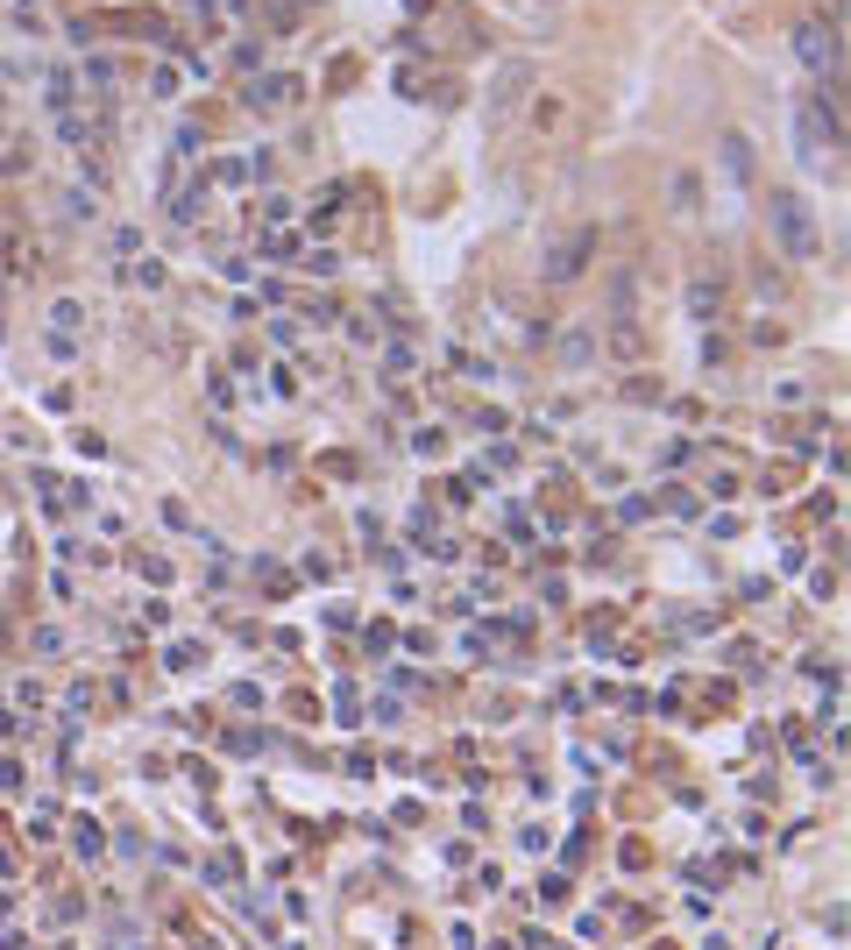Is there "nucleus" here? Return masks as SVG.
<instances>
[{"instance_id":"obj_1","label":"nucleus","mask_w":851,"mask_h":950,"mask_svg":"<svg viewBox=\"0 0 851 950\" xmlns=\"http://www.w3.org/2000/svg\"><path fill=\"white\" fill-rule=\"evenodd\" d=\"M766 227H773V249H781V256H795V263L823 256V220H816V206L802 192L766 185Z\"/></svg>"},{"instance_id":"obj_2","label":"nucleus","mask_w":851,"mask_h":950,"mask_svg":"<svg viewBox=\"0 0 851 950\" xmlns=\"http://www.w3.org/2000/svg\"><path fill=\"white\" fill-rule=\"evenodd\" d=\"M795 149H802V164H837V149H844V121H837V107H823V100H795Z\"/></svg>"},{"instance_id":"obj_3","label":"nucleus","mask_w":851,"mask_h":950,"mask_svg":"<svg viewBox=\"0 0 851 950\" xmlns=\"http://www.w3.org/2000/svg\"><path fill=\"white\" fill-rule=\"evenodd\" d=\"M795 57L816 71V78H844V36H837V8L830 15H809L795 29Z\"/></svg>"},{"instance_id":"obj_4","label":"nucleus","mask_w":851,"mask_h":950,"mask_svg":"<svg viewBox=\"0 0 851 950\" xmlns=\"http://www.w3.org/2000/svg\"><path fill=\"white\" fill-rule=\"evenodd\" d=\"M525 93H532V64L525 57H511L504 71H497V86H490V107H483V128L490 135H504V121L525 107Z\"/></svg>"},{"instance_id":"obj_5","label":"nucleus","mask_w":851,"mask_h":950,"mask_svg":"<svg viewBox=\"0 0 851 950\" xmlns=\"http://www.w3.org/2000/svg\"><path fill=\"white\" fill-rule=\"evenodd\" d=\"M589 249H596V227H575V234H561V242H554V256H547V277H554V284L582 277V270H589Z\"/></svg>"},{"instance_id":"obj_6","label":"nucleus","mask_w":851,"mask_h":950,"mask_svg":"<svg viewBox=\"0 0 851 950\" xmlns=\"http://www.w3.org/2000/svg\"><path fill=\"white\" fill-rule=\"evenodd\" d=\"M610 355H617V362H646V334H639L632 320H617V327H610Z\"/></svg>"},{"instance_id":"obj_7","label":"nucleus","mask_w":851,"mask_h":950,"mask_svg":"<svg viewBox=\"0 0 851 950\" xmlns=\"http://www.w3.org/2000/svg\"><path fill=\"white\" fill-rule=\"evenodd\" d=\"M298 100V78H263V86H249V107H291Z\"/></svg>"},{"instance_id":"obj_8","label":"nucleus","mask_w":851,"mask_h":950,"mask_svg":"<svg viewBox=\"0 0 851 950\" xmlns=\"http://www.w3.org/2000/svg\"><path fill=\"white\" fill-rule=\"evenodd\" d=\"M688 305H695V320H717V312H724V284H717V277H710V284H703V277H695V291H688Z\"/></svg>"},{"instance_id":"obj_9","label":"nucleus","mask_w":851,"mask_h":950,"mask_svg":"<svg viewBox=\"0 0 851 950\" xmlns=\"http://www.w3.org/2000/svg\"><path fill=\"white\" fill-rule=\"evenodd\" d=\"M632 298H639V284H632V277H610V327H617V320H632V312H639Z\"/></svg>"},{"instance_id":"obj_10","label":"nucleus","mask_w":851,"mask_h":950,"mask_svg":"<svg viewBox=\"0 0 851 950\" xmlns=\"http://www.w3.org/2000/svg\"><path fill=\"white\" fill-rule=\"evenodd\" d=\"M589 355H596V334H589V327H575V334L561 341V362H575V369H582Z\"/></svg>"},{"instance_id":"obj_11","label":"nucleus","mask_w":851,"mask_h":950,"mask_svg":"<svg viewBox=\"0 0 851 950\" xmlns=\"http://www.w3.org/2000/svg\"><path fill=\"white\" fill-rule=\"evenodd\" d=\"M695 199H703V178L681 171V178H674V206H681V213H695Z\"/></svg>"},{"instance_id":"obj_12","label":"nucleus","mask_w":851,"mask_h":950,"mask_svg":"<svg viewBox=\"0 0 851 950\" xmlns=\"http://www.w3.org/2000/svg\"><path fill=\"white\" fill-rule=\"evenodd\" d=\"M554 121H561V100H554V93H547V100H532V135H547Z\"/></svg>"},{"instance_id":"obj_13","label":"nucleus","mask_w":851,"mask_h":950,"mask_svg":"<svg viewBox=\"0 0 851 950\" xmlns=\"http://www.w3.org/2000/svg\"><path fill=\"white\" fill-rule=\"evenodd\" d=\"M724 164H731V171H738V178H745V171H752V149H745V135H731V142H724Z\"/></svg>"}]
</instances>
